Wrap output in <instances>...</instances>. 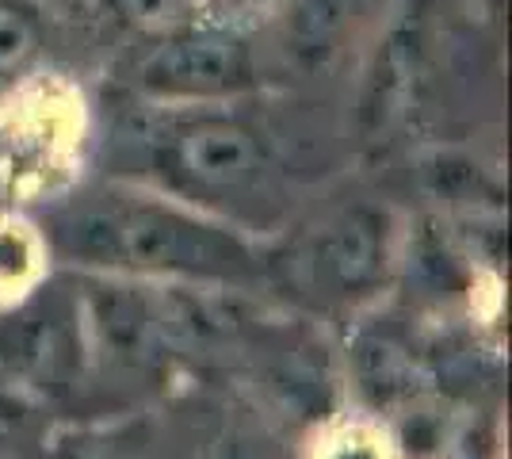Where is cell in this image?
I'll return each instance as SVG.
<instances>
[{"instance_id": "cell-1", "label": "cell", "mask_w": 512, "mask_h": 459, "mask_svg": "<svg viewBox=\"0 0 512 459\" xmlns=\"http://www.w3.org/2000/svg\"><path fill=\"white\" fill-rule=\"evenodd\" d=\"M62 261L107 276H169L192 284L249 287L264 280V253L230 222L172 196L92 192L46 222Z\"/></svg>"}, {"instance_id": "cell-2", "label": "cell", "mask_w": 512, "mask_h": 459, "mask_svg": "<svg viewBox=\"0 0 512 459\" xmlns=\"http://www.w3.org/2000/svg\"><path fill=\"white\" fill-rule=\"evenodd\" d=\"M142 153L165 196L207 215L272 203L276 165L249 119L211 108H169L142 131Z\"/></svg>"}, {"instance_id": "cell-3", "label": "cell", "mask_w": 512, "mask_h": 459, "mask_svg": "<svg viewBox=\"0 0 512 459\" xmlns=\"http://www.w3.org/2000/svg\"><path fill=\"white\" fill-rule=\"evenodd\" d=\"M134 92L165 108H211L249 96L260 81L249 39L234 23L192 20L157 35L130 73Z\"/></svg>"}, {"instance_id": "cell-4", "label": "cell", "mask_w": 512, "mask_h": 459, "mask_svg": "<svg viewBox=\"0 0 512 459\" xmlns=\"http://www.w3.org/2000/svg\"><path fill=\"white\" fill-rule=\"evenodd\" d=\"M390 261V222L375 207H348L325 219L302 249L310 287L325 299H356L386 280Z\"/></svg>"}, {"instance_id": "cell-5", "label": "cell", "mask_w": 512, "mask_h": 459, "mask_svg": "<svg viewBox=\"0 0 512 459\" xmlns=\"http://www.w3.org/2000/svg\"><path fill=\"white\" fill-rule=\"evenodd\" d=\"M85 318L81 303L65 295H46L8 322H0V360L20 375L27 387L65 391L81 368Z\"/></svg>"}, {"instance_id": "cell-6", "label": "cell", "mask_w": 512, "mask_h": 459, "mask_svg": "<svg viewBox=\"0 0 512 459\" xmlns=\"http://www.w3.org/2000/svg\"><path fill=\"white\" fill-rule=\"evenodd\" d=\"M77 303H81L85 333H92L104 356L130 372L150 368L161 349V337L169 333L161 306L146 299L138 287L104 280V276H88L85 295H77Z\"/></svg>"}, {"instance_id": "cell-7", "label": "cell", "mask_w": 512, "mask_h": 459, "mask_svg": "<svg viewBox=\"0 0 512 459\" xmlns=\"http://www.w3.org/2000/svg\"><path fill=\"white\" fill-rule=\"evenodd\" d=\"M375 0H283V50L302 69L337 58Z\"/></svg>"}, {"instance_id": "cell-8", "label": "cell", "mask_w": 512, "mask_h": 459, "mask_svg": "<svg viewBox=\"0 0 512 459\" xmlns=\"http://www.w3.org/2000/svg\"><path fill=\"white\" fill-rule=\"evenodd\" d=\"M43 54V27L16 0H0V96H8Z\"/></svg>"}, {"instance_id": "cell-9", "label": "cell", "mask_w": 512, "mask_h": 459, "mask_svg": "<svg viewBox=\"0 0 512 459\" xmlns=\"http://www.w3.org/2000/svg\"><path fill=\"white\" fill-rule=\"evenodd\" d=\"M111 8L127 27L142 31V35H153V39L169 35L184 23L203 20L199 16V0H111Z\"/></svg>"}, {"instance_id": "cell-10", "label": "cell", "mask_w": 512, "mask_h": 459, "mask_svg": "<svg viewBox=\"0 0 512 459\" xmlns=\"http://www.w3.org/2000/svg\"><path fill=\"white\" fill-rule=\"evenodd\" d=\"M268 8H283V0H199V12H207V20L234 23V27L241 16H256Z\"/></svg>"}]
</instances>
